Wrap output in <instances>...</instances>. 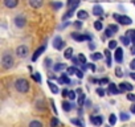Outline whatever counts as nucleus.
Listing matches in <instances>:
<instances>
[{
	"mask_svg": "<svg viewBox=\"0 0 135 127\" xmlns=\"http://www.w3.org/2000/svg\"><path fill=\"white\" fill-rule=\"evenodd\" d=\"M15 87L19 93H27L29 90V82L24 78H20L15 82Z\"/></svg>",
	"mask_w": 135,
	"mask_h": 127,
	"instance_id": "1",
	"label": "nucleus"
},
{
	"mask_svg": "<svg viewBox=\"0 0 135 127\" xmlns=\"http://www.w3.org/2000/svg\"><path fill=\"white\" fill-rule=\"evenodd\" d=\"M2 64L4 69H11L13 66V57L9 53H4L2 57Z\"/></svg>",
	"mask_w": 135,
	"mask_h": 127,
	"instance_id": "2",
	"label": "nucleus"
},
{
	"mask_svg": "<svg viewBox=\"0 0 135 127\" xmlns=\"http://www.w3.org/2000/svg\"><path fill=\"white\" fill-rule=\"evenodd\" d=\"M113 16H114V19H115L117 21H119V23L123 24V25H128V24L132 23V20H131L128 16H122V15H118V13H114Z\"/></svg>",
	"mask_w": 135,
	"mask_h": 127,
	"instance_id": "3",
	"label": "nucleus"
},
{
	"mask_svg": "<svg viewBox=\"0 0 135 127\" xmlns=\"http://www.w3.org/2000/svg\"><path fill=\"white\" fill-rule=\"evenodd\" d=\"M28 53H29V49H28L25 45H21V46H19V48L16 49V54H17L19 57H21V58H25V57L28 56Z\"/></svg>",
	"mask_w": 135,
	"mask_h": 127,
	"instance_id": "4",
	"label": "nucleus"
},
{
	"mask_svg": "<svg viewBox=\"0 0 135 127\" xmlns=\"http://www.w3.org/2000/svg\"><path fill=\"white\" fill-rule=\"evenodd\" d=\"M64 40L60 37V36H56L54 38H53V46L57 49V50H61L62 49V46H64Z\"/></svg>",
	"mask_w": 135,
	"mask_h": 127,
	"instance_id": "5",
	"label": "nucleus"
},
{
	"mask_svg": "<svg viewBox=\"0 0 135 127\" xmlns=\"http://www.w3.org/2000/svg\"><path fill=\"white\" fill-rule=\"evenodd\" d=\"M72 37H73L74 40H77V41H85V40L90 41V40H91V37H90L89 35H78V33H72Z\"/></svg>",
	"mask_w": 135,
	"mask_h": 127,
	"instance_id": "6",
	"label": "nucleus"
},
{
	"mask_svg": "<svg viewBox=\"0 0 135 127\" xmlns=\"http://www.w3.org/2000/svg\"><path fill=\"white\" fill-rule=\"evenodd\" d=\"M119 89H120L122 93L123 91H131L134 89V86L131 84H128V82H122V84H119Z\"/></svg>",
	"mask_w": 135,
	"mask_h": 127,
	"instance_id": "7",
	"label": "nucleus"
},
{
	"mask_svg": "<svg viewBox=\"0 0 135 127\" xmlns=\"http://www.w3.org/2000/svg\"><path fill=\"white\" fill-rule=\"evenodd\" d=\"M25 17L24 16H17V17H15V25L16 27H19V28H23L24 25H25Z\"/></svg>",
	"mask_w": 135,
	"mask_h": 127,
	"instance_id": "8",
	"label": "nucleus"
},
{
	"mask_svg": "<svg viewBox=\"0 0 135 127\" xmlns=\"http://www.w3.org/2000/svg\"><path fill=\"white\" fill-rule=\"evenodd\" d=\"M114 58H115V61L122 62V60H123V50H122V48H117V49H115Z\"/></svg>",
	"mask_w": 135,
	"mask_h": 127,
	"instance_id": "9",
	"label": "nucleus"
},
{
	"mask_svg": "<svg viewBox=\"0 0 135 127\" xmlns=\"http://www.w3.org/2000/svg\"><path fill=\"white\" fill-rule=\"evenodd\" d=\"M19 4V0H4V6L7 8H15Z\"/></svg>",
	"mask_w": 135,
	"mask_h": 127,
	"instance_id": "10",
	"label": "nucleus"
},
{
	"mask_svg": "<svg viewBox=\"0 0 135 127\" xmlns=\"http://www.w3.org/2000/svg\"><path fill=\"white\" fill-rule=\"evenodd\" d=\"M44 3V0H29V6L32 8H40Z\"/></svg>",
	"mask_w": 135,
	"mask_h": 127,
	"instance_id": "11",
	"label": "nucleus"
},
{
	"mask_svg": "<svg viewBox=\"0 0 135 127\" xmlns=\"http://www.w3.org/2000/svg\"><path fill=\"white\" fill-rule=\"evenodd\" d=\"M68 76H69V74H65V73H62V76L58 78V82L60 84H66V85H69L70 84V80H69V77H68Z\"/></svg>",
	"mask_w": 135,
	"mask_h": 127,
	"instance_id": "12",
	"label": "nucleus"
},
{
	"mask_svg": "<svg viewBox=\"0 0 135 127\" xmlns=\"http://www.w3.org/2000/svg\"><path fill=\"white\" fill-rule=\"evenodd\" d=\"M93 15L94 16H101L103 15V8L101 6H94L93 7Z\"/></svg>",
	"mask_w": 135,
	"mask_h": 127,
	"instance_id": "13",
	"label": "nucleus"
},
{
	"mask_svg": "<svg viewBox=\"0 0 135 127\" xmlns=\"http://www.w3.org/2000/svg\"><path fill=\"white\" fill-rule=\"evenodd\" d=\"M90 120H91V123L94 124V126H101L102 124V116H90Z\"/></svg>",
	"mask_w": 135,
	"mask_h": 127,
	"instance_id": "14",
	"label": "nucleus"
},
{
	"mask_svg": "<svg viewBox=\"0 0 135 127\" xmlns=\"http://www.w3.org/2000/svg\"><path fill=\"white\" fill-rule=\"evenodd\" d=\"M44 50H45V45H42L41 48H38V49H37V50L33 53V56H32V61H36V60L38 58V56H40V54H41Z\"/></svg>",
	"mask_w": 135,
	"mask_h": 127,
	"instance_id": "15",
	"label": "nucleus"
},
{
	"mask_svg": "<svg viewBox=\"0 0 135 127\" xmlns=\"http://www.w3.org/2000/svg\"><path fill=\"white\" fill-rule=\"evenodd\" d=\"M109 91L113 93V94H118V93H122L119 87H117V85L114 84H109Z\"/></svg>",
	"mask_w": 135,
	"mask_h": 127,
	"instance_id": "16",
	"label": "nucleus"
},
{
	"mask_svg": "<svg viewBox=\"0 0 135 127\" xmlns=\"http://www.w3.org/2000/svg\"><path fill=\"white\" fill-rule=\"evenodd\" d=\"M77 16H78V19H80V20H85V19H88V17H89V13H88L85 9H81V11H78V12H77Z\"/></svg>",
	"mask_w": 135,
	"mask_h": 127,
	"instance_id": "17",
	"label": "nucleus"
},
{
	"mask_svg": "<svg viewBox=\"0 0 135 127\" xmlns=\"http://www.w3.org/2000/svg\"><path fill=\"white\" fill-rule=\"evenodd\" d=\"M103 53H105V56H106V65L110 68V66H111V53H110L109 49H106Z\"/></svg>",
	"mask_w": 135,
	"mask_h": 127,
	"instance_id": "18",
	"label": "nucleus"
},
{
	"mask_svg": "<svg viewBox=\"0 0 135 127\" xmlns=\"http://www.w3.org/2000/svg\"><path fill=\"white\" fill-rule=\"evenodd\" d=\"M126 36H128V37L131 38V42L135 45V29H130V31H127Z\"/></svg>",
	"mask_w": 135,
	"mask_h": 127,
	"instance_id": "19",
	"label": "nucleus"
},
{
	"mask_svg": "<svg viewBox=\"0 0 135 127\" xmlns=\"http://www.w3.org/2000/svg\"><path fill=\"white\" fill-rule=\"evenodd\" d=\"M70 122L78 127H85V122H82L81 119H70Z\"/></svg>",
	"mask_w": 135,
	"mask_h": 127,
	"instance_id": "20",
	"label": "nucleus"
},
{
	"mask_svg": "<svg viewBox=\"0 0 135 127\" xmlns=\"http://www.w3.org/2000/svg\"><path fill=\"white\" fill-rule=\"evenodd\" d=\"M64 56H65V58H72V57H73V49H72V48H68V49L64 52Z\"/></svg>",
	"mask_w": 135,
	"mask_h": 127,
	"instance_id": "21",
	"label": "nucleus"
},
{
	"mask_svg": "<svg viewBox=\"0 0 135 127\" xmlns=\"http://www.w3.org/2000/svg\"><path fill=\"white\" fill-rule=\"evenodd\" d=\"M53 69L56 72H61V70H65L66 69V65H65V64H57V65H54Z\"/></svg>",
	"mask_w": 135,
	"mask_h": 127,
	"instance_id": "22",
	"label": "nucleus"
},
{
	"mask_svg": "<svg viewBox=\"0 0 135 127\" xmlns=\"http://www.w3.org/2000/svg\"><path fill=\"white\" fill-rule=\"evenodd\" d=\"M48 85H49V89L52 90V93H53V94H57V93H58V87H57V85L52 84L50 81L48 82Z\"/></svg>",
	"mask_w": 135,
	"mask_h": 127,
	"instance_id": "23",
	"label": "nucleus"
},
{
	"mask_svg": "<svg viewBox=\"0 0 135 127\" xmlns=\"http://www.w3.org/2000/svg\"><path fill=\"white\" fill-rule=\"evenodd\" d=\"M120 41L123 42V45H130L131 44V38L128 36H122L120 37Z\"/></svg>",
	"mask_w": 135,
	"mask_h": 127,
	"instance_id": "24",
	"label": "nucleus"
},
{
	"mask_svg": "<svg viewBox=\"0 0 135 127\" xmlns=\"http://www.w3.org/2000/svg\"><path fill=\"white\" fill-rule=\"evenodd\" d=\"M62 109H64V111H70V110H72V103H69V102H62Z\"/></svg>",
	"mask_w": 135,
	"mask_h": 127,
	"instance_id": "25",
	"label": "nucleus"
},
{
	"mask_svg": "<svg viewBox=\"0 0 135 127\" xmlns=\"http://www.w3.org/2000/svg\"><path fill=\"white\" fill-rule=\"evenodd\" d=\"M29 127H42V123L38 122V120H32L29 123Z\"/></svg>",
	"mask_w": 135,
	"mask_h": 127,
	"instance_id": "26",
	"label": "nucleus"
},
{
	"mask_svg": "<svg viewBox=\"0 0 135 127\" xmlns=\"http://www.w3.org/2000/svg\"><path fill=\"white\" fill-rule=\"evenodd\" d=\"M109 122H110L111 126L115 124V123H117V115H115V114H111V115L109 116Z\"/></svg>",
	"mask_w": 135,
	"mask_h": 127,
	"instance_id": "27",
	"label": "nucleus"
},
{
	"mask_svg": "<svg viewBox=\"0 0 135 127\" xmlns=\"http://www.w3.org/2000/svg\"><path fill=\"white\" fill-rule=\"evenodd\" d=\"M102 58V54L101 53H91V60H94V61H97V60H101Z\"/></svg>",
	"mask_w": 135,
	"mask_h": 127,
	"instance_id": "28",
	"label": "nucleus"
},
{
	"mask_svg": "<svg viewBox=\"0 0 135 127\" xmlns=\"http://www.w3.org/2000/svg\"><path fill=\"white\" fill-rule=\"evenodd\" d=\"M119 116H120V120H123V122H126V120H128V119H130V115H128V114H126V113H120V114H119Z\"/></svg>",
	"mask_w": 135,
	"mask_h": 127,
	"instance_id": "29",
	"label": "nucleus"
},
{
	"mask_svg": "<svg viewBox=\"0 0 135 127\" xmlns=\"http://www.w3.org/2000/svg\"><path fill=\"white\" fill-rule=\"evenodd\" d=\"M118 46H117V41L115 40H111L110 42H109V49H117Z\"/></svg>",
	"mask_w": 135,
	"mask_h": 127,
	"instance_id": "30",
	"label": "nucleus"
},
{
	"mask_svg": "<svg viewBox=\"0 0 135 127\" xmlns=\"http://www.w3.org/2000/svg\"><path fill=\"white\" fill-rule=\"evenodd\" d=\"M85 101H86V95H85V94H81V97H80V99H78V105L82 106V105L85 103Z\"/></svg>",
	"mask_w": 135,
	"mask_h": 127,
	"instance_id": "31",
	"label": "nucleus"
},
{
	"mask_svg": "<svg viewBox=\"0 0 135 127\" xmlns=\"http://www.w3.org/2000/svg\"><path fill=\"white\" fill-rule=\"evenodd\" d=\"M76 72H77V69H76L74 66L68 68V74H69V76H72V74H76Z\"/></svg>",
	"mask_w": 135,
	"mask_h": 127,
	"instance_id": "32",
	"label": "nucleus"
},
{
	"mask_svg": "<svg viewBox=\"0 0 135 127\" xmlns=\"http://www.w3.org/2000/svg\"><path fill=\"white\" fill-rule=\"evenodd\" d=\"M52 7H53V9H60V8L62 7V3H60V2L52 3Z\"/></svg>",
	"mask_w": 135,
	"mask_h": 127,
	"instance_id": "33",
	"label": "nucleus"
},
{
	"mask_svg": "<svg viewBox=\"0 0 135 127\" xmlns=\"http://www.w3.org/2000/svg\"><path fill=\"white\" fill-rule=\"evenodd\" d=\"M94 28L97 29V31H102V23L98 20V21H95L94 23Z\"/></svg>",
	"mask_w": 135,
	"mask_h": 127,
	"instance_id": "34",
	"label": "nucleus"
},
{
	"mask_svg": "<svg viewBox=\"0 0 135 127\" xmlns=\"http://www.w3.org/2000/svg\"><path fill=\"white\" fill-rule=\"evenodd\" d=\"M76 76H77L78 78H84V70H82V69H77Z\"/></svg>",
	"mask_w": 135,
	"mask_h": 127,
	"instance_id": "35",
	"label": "nucleus"
},
{
	"mask_svg": "<svg viewBox=\"0 0 135 127\" xmlns=\"http://www.w3.org/2000/svg\"><path fill=\"white\" fill-rule=\"evenodd\" d=\"M97 94H98L99 97H103V95L106 94V91H105L102 87H98V89H97Z\"/></svg>",
	"mask_w": 135,
	"mask_h": 127,
	"instance_id": "36",
	"label": "nucleus"
},
{
	"mask_svg": "<svg viewBox=\"0 0 135 127\" xmlns=\"http://www.w3.org/2000/svg\"><path fill=\"white\" fill-rule=\"evenodd\" d=\"M115 76H117V77H122V76H123V72H122L120 68H117V69H115Z\"/></svg>",
	"mask_w": 135,
	"mask_h": 127,
	"instance_id": "37",
	"label": "nucleus"
},
{
	"mask_svg": "<svg viewBox=\"0 0 135 127\" xmlns=\"http://www.w3.org/2000/svg\"><path fill=\"white\" fill-rule=\"evenodd\" d=\"M127 99H128V101H131V102H135V94L128 93V94H127Z\"/></svg>",
	"mask_w": 135,
	"mask_h": 127,
	"instance_id": "38",
	"label": "nucleus"
},
{
	"mask_svg": "<svg viewBox=\"0 0 135 127\" xmlns=\"http://www.w3.org/2000/svg\"><path fill=\"white\" fill-rule=\"evenodd\" d=\"M76 93H77V91H69V94H68V98L73 101V99L76 98Z\"/></svg>",
	"mask_w": 135,
	"mask_h": 127,
	"instance_id": "39",
	"label": "nucleus"
},
{
	"mask_svg": "<svg viewBox=\"0 0 135 127\" xmlns=\"http://www.w3.org/2000/svg\"><path fill=\"white\" fill-rule=\"evenodd\" d=\"M57 124H58V119H57V118H53V119L50 120V126H52V127H56Z\"/></svg>",
	"mask_w": 135,
	"mask_h": 127,
	"instance_id": "40",
	"label": "nucleus"
},
{
	"mask_svg": "<svg viewBox=\"0 0 135 127\" xmlns=\"http://www.w3.org/2000/svg\"><path fill=\"white\" fill-rule=\"evenodd\" d=\"M70 60H72V62L74 64V65H80V64H81V61H80V58H76V57H72Z\"/></svg>",
	"mask_w": 135,
	"mask_h": 127,
	"instance_id": "41",
	"label": "nucleus"
},
{
	"mask_svg": "<svg viewBox=\"0 0 135 127\" xmlns=\"http://www.w3.org/2000/svg\"><path fill=\"white\" fill-rule=\"evenodd\" d=\"M109 28H110V29H111V31H113L114 33H115V32H118V29H119V28H118V25H114V24L109 25Z\"/></svg>",
	"mask_w": 135,
	"mask_h": 127,
	"instance_id": "42",
	"label": "nucleus"
},
{
	"mask_svg": "<svg viewBox=\"0 0 135 127\" xmlns=\"http://www.w3.org/2000/svg\"><path fill=\"white\" fill-rule=\"evenodd\" d=\"M78 58H80L81 64H86V57H85L84 54H80V56H78Z\"/></svg>",
	"mask_w": 135,
	"mask_h": 127,
	"instance_id": "43",
	"label": "nucleus"
},
{
	"mask_svg": "<svg viewBox=\"0 0 135 127\" xmlns=\"http://www.w3.org/2000/svg\"><path fill=\"white\" fill-rule=\"evenodd\" d=\"M31 76H32V77H33V78H35L37 82H40V81H41V77L38 76V73H35V74H31Z\"/></svg>",
	"mask_w": 135,
	"mask_h": 127,
	"instance_id": "44",
	"label": "nucleus"
},
{
	"mask_svg": "<svg viewBox=\"0 0 135 127\" xmlns=\"http://www.w3.org/2000/svg\"><path fill=\"white\" fill-rule=\"evenodd\" d=\"M105 33H106V36H107V37H111V36H113V33H114V32H113V31H111V29H110V28H107V29H106V32H105Z\"/></svg>",
	"mask_w": 135,
	"mask_h": 127,
	"instance_id": "45",
	"label": "nucleus"
},
{
	"mask_svg": "<svg viewBox=\"0 0 135 127\" xmlns=\"http://www.w3.org/2000/svg\"><path fill=\"white\" fill-rule=\"evenodd\" d=\"M89 66H90L89 64H81V69H82L84 72H86V69H88Z\"/></svg>",
	"mask_w": 135,
	"mask_h": 127,
	"instance_id": "46",
	"label": "nucleus"
},
{
	"mask_svg": "<svg viewBox=\"0 0 135 127\" xmlns=\"http://www.w3.org/2000/svg\"><path fill=\"white\" fill-rule=\"evenodd\" d=\"M99 84H102V85L109 84V78H102V80H99Z\"/></svg>",
	"mask_w": 135,
	"mask_h": 127,
	"instance_id": "47",
	"label": "nucleus"
},
{
	"mask_svg": "<svg viewBox=\"0 0 135 127\" xmlns=\"http://www.w3.org/2000/svg\"><path fill=\"white\" fill-rule=\"evenodd\" d=\"M130 68H131L132 70H135V60H132V61L130 62Z\"/></svg>",
	"mask_w": 135,
	"mask_h": 127,
	"instance_id": "48",
	"label": "nucleus"
},
{
	"mask_svg": "<svg viewBox=\"0 0 135 127\" xmlns=\"http://www.w3.org/2000/svg\"><path fill=\"white\" fill-rule=\"evenodd\" d=\"M68 94H69V90L64 89V90H62V95H64V97H68Z\"/></svg>",
	"mask_w": 135,
	"mask_h": 127,
	"instance_id": "49",
	"label": "nucleus"
},
{
	"mask_svg": "<svg viewBox=\"0 0 135 127\" xmlns=\"http://www.w3.org/2000/svg\"><path fill=\"white\" fill-rule=\"evenodd\" d=\"M69 24H70V23H68V21H66V23H64V24H62V25L60 27V29H62V28H65V27H68V25H69Z\"/></svg>",
	"mask_w": 135,
	"mask_h": 127,
	"instance_id": "50",
	"label": "nucleus"
},
{
	"mask_svg": "<svg viewBox=\"0 0 135 127\" xmlns=\"http://www.w3.org/2000/svg\"><path fill=\"white\" fill-rule=\"evenodd\" d=\"M74 25H76L77 28H81V25H82V24H81V21H76V23H74Z\"/></svg>",
	"mask_w": 135,
	"mask_h": 127,
	"instance_id": "51",
	"label": "nucleus"
},
{
	"mask_svg": "<svg viewBox=\"0 0 135 127\" xmlns=\"http://www.w3.org/2000/svg\"><path fill=\"white\" fill-rule=\"evenodd\" d=\"M89 65H90V69H91L93 72H95V65H94V64H89Z\"/></svg>",
	"mask_w": 135,
	"mask_h": 127,
	"instance_id": "52",
	"label": "nucleus"
},
{
	"mask_svg": "<svg viewBox=\"0 0 135 127\" xmlns=\"http://www.w3.org/2000/svg\"><path fill=\"white\" fill-rule=\"evenodd\" d=\"M130 110H131V113H132V114H135V103L131 106V109H130Z\"/></svg>",
	"mask_w": 135,
	"mask_h": 127,
	"instance_id": "53",
	"label": "nucleus"
},
{
	"mask_svg": "<svg viewBox=\"0 0 135 127\" xmlns=\"http://www.w3.org/2000/svg\"><path fill=\"white\" fill-rule=\"evenodd\" d=\"M130 77H131V78H132V80L135 81V72H132V73H130Z\"/></svg>",
	"mask_w": 135,
	"mask_h": 127,
	"instance_id": "54",
	"label": "nucleus"
},
{
	"mask_svg": "<svg viewBox=\"0 0 135 127\" xmlns=\"http://www.w3.org/2000/svg\"><path fill=\"white\" fill-rule=\"evenodd\" d=\"M89 48H90V49H94L95 46H94V44H89Z\"/></svg>",
	"mask_w": 135,
	"mask_h": 127,
	"instance_id": "55",
	"label": "nucleus"
},
{
	"mask_svg": "<svg viewBox=\"0 0 135 127\" xmlns=\"http://www.w3.org/2000/svg\"><path fill=\"white\" fill-rule=\"evenodd\" d=\"M132 54H135V49H132Z\"/></svg>",
	"mask_w": 135,
	"mask_h": 127,
	"instance_id": "56",
	"label": "nucleus"
},
{
	"mask_svg": "<svg viewBox=\"0 0 135 127\" xmlns=\"http://www.w3.org/2000/svg\"><path fill=\"white\" fill-rule=\"evenodd\" d=\"M132 4H134V6H135V0H132Z\"/></svg>",
	"mask_w": 135,
	"mask_h": 127,
	"instance_id": "57",
	"label": "nucleus"
}]
</instances>
